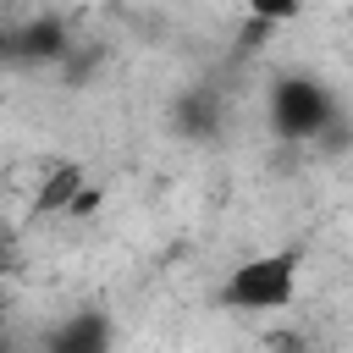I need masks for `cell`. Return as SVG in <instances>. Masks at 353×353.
<instances>
[{"mask_svg":"<svg viewBox=\"0 0 353 353\" xmlns=\"http://www.w3.org/2000/svg\"><path fill=\"white\" fill-rule=\"evenodd\" d=\"M292 292H298V259L292 254H259L221 281V298L232 309H281V303H292Z\"/></svg>","mask_w":353,"mask_h":353,"instance_id":"6da1fadb","label":"cell"},{"mask_svg":"<svg viewBox=\"0 0 353 353\" xmlns=\"http://www.w3.org/2000/svg\"><path fill=\"white\" fill-rule=\"evenodd\" d=\"M331 121H336V105L314 77H281L270 88V127L281 138H314Z\"/></svg>","mask_w":353,"mask_h":353,"instance_id":"7a4b0ae2","label":"cell"},{"mask_svg":"<svg viewBox=\"0 0 353 353\" xmlns=\"http://www.w3.org/2000/svg\"><path fill=\"white\" fill-rule=\"evenodd\" d=\"M44 353H110V325H105V314H99V309L66 314V320L50 331Z\"/></svg>","mask_w":353,"mask_h":353,"instance_id":"3957f363","label":"cell"},{"mask_svg":"<svg viewBox=\"0 0 353 353\" xmlns=\"http://www.w3.org/2000/svg\"><path fill=\"white\" fill-rule=\"evenodd\" d=\"M61 44H66V33H61L55 22H28V28H11V55H22V61L61 55Z\"/></svg>","mask_w":353,"mask_h":353,"instance_id":"277c9868","label":"cell"},{"mask_svg":"<svg viewBox=\"0 0 353 353\" xmlns=\"http://www.w3.org/2000/svg\"><path fill=\"white\" fill-rule=\"evenodd\" d=\"M254 6V17L259 22H281V17H292L298 11V0H248Z\"/></svg>","mask_w":353,"mask_h":353,"instance_id":"5b68a950","label":"cell"}]
</instances>
